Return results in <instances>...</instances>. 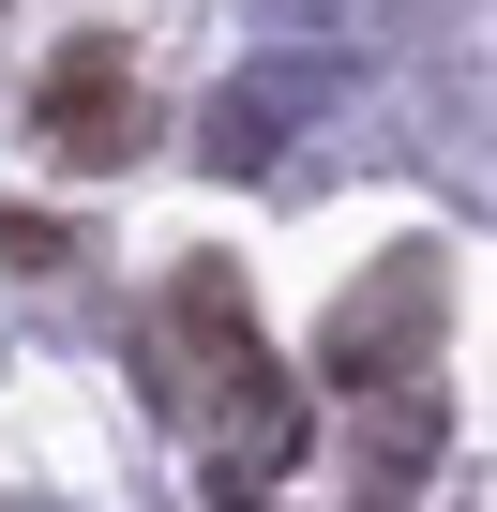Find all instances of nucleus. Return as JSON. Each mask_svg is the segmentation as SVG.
<instances>
[{"label":"nucleus","instance_id":"f257e3e1","mask_svg":"<svg viewBox=\"0 0 497 512\" xmlns=\"http://www.w3.org/2000/svg\"><path fill=\"white\" fill-rule=\"evenodd\" d=\"M46 151H61V166H121V151H136V76H121L106 46H76V61L46 76Z\"/></svg>","mask_w":497,"mask_h":512},{"label":"nucleus","instance_id":"f03ea898","mask_svg":"<svg viewBox=\"0 0 497 512\" xmlns=\"http://www.w3.org/2000/svg\"><path fill=\"white\" fill-rule=\"evenodd\" d=\"M196 151H211V166H272V106H257V91L211 106V136H196Z\"/></svg>","mask_w":497,"mask_h":512}]
</instances>
